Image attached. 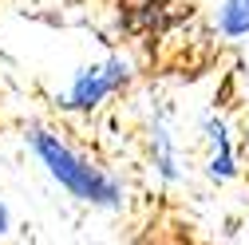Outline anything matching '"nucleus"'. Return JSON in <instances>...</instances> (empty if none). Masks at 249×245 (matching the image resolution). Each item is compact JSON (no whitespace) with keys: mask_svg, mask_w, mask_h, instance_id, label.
I'll use <instances>...</instances> for the list:
<instances>
[{"mask_svg":"<svg viewBox=\"0 0 249 245\" xmlns=\"http://www.w3.org/2000/svg\"><path fill=\"white\" fill-rule=\"evenodd\" d=\"M241 150H245V158H249V111H245V119H241Z\"/></svg>","mask_w":249,"mask_h":245,"instance_id":"7","label":"nucleus"},{"mask_svg":"<svg viewBox=\"0 0 249 245\" xmlns=\"http://www.w3.org/2000/svg\"><path fill=\"white\" fill-rule=\"evenodd\" d=\"M131 79H135L131 55L107 52V55H99V59H91V64L71 71L68 87L55 95V107L64 115H99L115 95H123L131 87Z\"/></svg>","mask_w":249,"mask_h":245,"instance_id":"2","label":"nucleus"},{"mask_svg":"<svg viewBox=\"0 0 249 245\" xmlns=\"http://www.w3.org/2000/svg\"><path fill=\"white\" fill-rule=\"evenodd\" d=\"M24 142L32 150V158L44 166V174L68 198H75L79 206L103 210V213L127 210V182H123V174H115L95 155H87L83 146H75L64 131L48 127V122H28Z\"/></svg>","mask_w":249,"mask_h":245,"instance_id":"1","label":"nucleus"},{"mask_svg":"<svg viewBox=\"0 0 249 245\" xmlns=\"http://www.w3.org/2000/svg\"><path fill=\"white\" fill-rule=\"evenodd\" d=\"M142 146H146V170H150V178L159 182V186H166V190L182 186V182H186V150L178 142L174 122L162 111H154L146 119Z\"/></svg>","mask_w":249,"mask_h":245,"instance_id":"4","label":"nucleus"},{"mask_svg":"<svg viewBox=\"0 0 249 245\" xmlns=\"http://www.w3.org/2000/svg\"><path fill=\"white\" fill-rule=\"evenodd\" d=\"M213 36L226 40V44H245L249 40V0H217Z\"/></svg>","mask_w":249,"mask_h":245,"instance_id":"5","label":"nucleus"},{"mask_svg":"<svg viewBox=\"0 0 249 245\" xmlns=\"http://www.w3.org/2000/svg\"><path fill=\"white\" fill-rule=\"evenodd\" d=\"M12 233V210H8V202L0 198V241H4Z\"/></svg>","mask_w":249,"mask_h":245,"instance_id":"6","label":"nucleus"},{"mask_svg":"<svg viewBox=\"0 0 249 245\" xmlns=\"http://www.w3.org/2000/svg\"><path fill=\"white\" fill-rule=\"evenodd\" d=\"M202 135V174L213 182V186H230V182L241 178V135H233L230 119L222 111H206L198 122Z\"/></svg>","mask_w":249,"mask_h":245,"instance_id":"3","label":"nucleus"}]
</instances>
